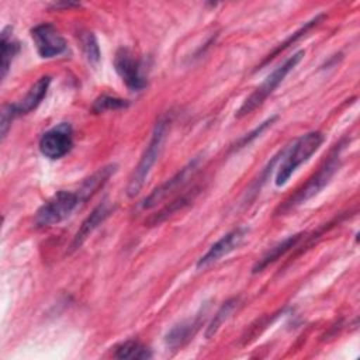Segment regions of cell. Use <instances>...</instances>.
Listing matches in <instances>:
<instances>
[{"instance_id": "1", "label": "cell", "mask_w": 360, "mask_h": 360, "mask_svg": "<svg viewBox=\"0 0 360 360\" xmlns=\"http://www.w3.org/2000/svg\"><path fill=\"white\" fill-rule=\"evenodd\" d=\"M325 135L321 131H311L305 135H301L291 146L285 148L283 152V162L278 166L276 174V186H284L292 173L305 163L323 143Z\"/></svg>"}, {"instance_id": "2", "label": "cell", "mask_w": 360, "mask_h": 360, "mask_svg": "<svg viewBox=\"0 0 360 360\" xmlns=\"http://www.w3.org/2000/svg\"><path fill=\"white\" fill-rule=\"evenodd\" d=\"M166 132H167V120L160 118L155 124L150 141H149L146 149L143 150V153L139 159V163L136 165V167L134 169V172L129 177V181H128V186H127L128 197L132 198V197L138 195L141 188L143 187L153 165L156 163V160H158V158L162 152L163 142H165V138H166Z\"/></svg>"}, {"instance_id": "3", "label": "cell", "mask_w": 360, "mask_h": 360, "mask_svg": "<svg viewBox=\"0 0 360 360\" xmlns=\"http://www.w3.org/2000/svg\"><path fill=\"white\" fill-rule=\"evenodd\" d=\"M304 51H298L295 52L292 56H290L288 59H285L278 68H276L263 82L260 86H257L255 89V91L246 97V100L242 103V105L239 107V110L236 111V117L242 118L248 114H250L252 111H255L259 105L263 104V101L277 89V86L284 80V77L300 63V60L304 58Z\"/></svg>"}, {"instance_id": "4", "label": "cell", "mask_w": 360, "mask_h": 360, "mask_svg": "<svg viewBox=\"0 0 360 360\" xmlns=\"http://www.w3.org/2000/svg\"><path fill=\"white\" fill-rule=\"evenodd\" d=\"M339 166H340V148H336L330 153L328 160L319 167V170L302 186V188H300L291 198H288L283 205L278 207L277 214L281 215V212L284 214L304 204L305 201L311 200L314 195H316L329 183V180L336 173Z\"/></svg>"}, {"instance_id": "5", "label": "cell", "mask_w": 360, "mask_h": 360, "mask_svg": "<svg viewBox=\"0 0 360 360\" xmlns=\"http://www.w3.org/2000/svg\"><path fill=\"white\" fill-rule=\"evenodd\" d=\"M82 202L77 191L60 190L45 201L35 212L37 226H52L66 219Z\"/></svg>"}, {"instance_id": "6", "label": "cell", "mask_w": 360, "mask_h": 360, "mask_svg": "<svg viewBox=\"0 0 360 360\" xmlns=\"http://www.w3.org/2000/svg\"><path fill=\"white\" fill-rule=\"evenodd\" d=\"M114 68L125 86L132 91H141L146 87L148 79L143 73V60L138 59L128 48H120L114 58Z\"/></svg>"}, {"instance_id": "7", "label": "cell", "mask_w": 360, "mask_h": 360, "mask_svg": "<svg viewBox=\"0 0 360 360\" xmlns=\"http://www.w3.org/2000/svg\"><path fill=\"white\" fill-rule=\"evenodd\" d=\"M73 146V132L68 122H62L42 134L38 142L39 152L48 159H60L70 152Z\"/></svg>"}, {"instance_id": "8", "label": "cell", "mask_w": 360, "mask_h": 360, "mask_svg": "<svg viewBox=\"0 0 360 360\" xmlns=\"http://www.w3.org/2000/svg\"><path fill=\"white\" fill-rule=\"evenodd\" d=\"M31 37L38 55L45 59L59 56L68 48L65 38L60 35L56 27L49 22H42L35 25L31 30Z\"/></svg>"}, {"instance_id": "9", "label": "cell", "mask_w": 360, "mask_h": 360, "mask_svg": "<svg viewBox=\"0 0 360 360\" xmlns=\"http://www.w3.org/2000/svg\"><path fill=\"white\" fill-rule=\"evenodd\" d=\"M249 229L246 226H238L232 231H229L228 233H225L224 236H221L214 245L210 246V249L198 259L195 267L198 270L201 269H207L211 264L217 263L218 260H221L224 256L229 255L231 252H233L235 249H238L240 246V243L243 242V239L246 238Z\"/></svg>"}, {"instance_id": "10", "label": "cell", "mask_w": 360, "mask_h": 360, "mask_svg": "<svg viewBox=\"0 0 360 360\" xmlns=\"http://www.w3.org/2000/svg\"><path fill=\"white\" fill-rule=\"evenodd\" d=\"M197 163H198V159L191 160L188 165H186L183 169H180L173 177L167 179L165 183H162L159 187H156V188L142 201V208H145V210L153 208V207L158 205L162 200H165L169 194H172V193L176 191L179 187H181V186L193 176V173L197 170Z\"/></svg>"}, {"instance_id": "11", "label": "cell", "mask_w": 360, "mask_h": 360, "mask_svg": "<svg viewBox=\"0 0 360 360\" xmlns=\"http://www.w3.org/2000/svg\"><path fill=\"white\" fill-rule=\"evenodd\" d=\"M111 211H112V208L108 204V201H103L101 204H98L90 212V215L82 222L79 231L76 232V235H75V238H73V240L69 246V253L77 250L86 242V239L94 232V229H97V226L101 225L110 217Z\"/></svg>"}, {"instance_id": "12", "label": "cell", "mask_w": 360, "mask_h": 360, "mask_svg": "<svg viewBox=\"0 0 360 360\" xmlns=\"http://www.w3.org/2000/svg\"><path fill=\"white\" fill-rule=\"evenodd\" d=\"M51 84V77L49 76H42L39 77L32 86L31 89L27 91V94L24 96L22 100H20L18 103L13 104V110L15 112V115H24L31 112L32 110H35L41 101L45 98L48 89Z\"/></svg>"}, {"instance_id": "13", "label": "cell", "mask_w": 360, "mask_h": 360, "mask_svg": "<svg viewBox=\"0 0 360 360\" xmlns=\"http://www.w3.org/2000/svg\"><path fill=\"white\" fill-rule=\"evenodd\" d=\"M304 236V232H300V233H295V235H290L287 236L285 239H283L281 242L276 243L273 248H270L253 266L252 269V273H259V271H263L267 266H270L271 263L277 262L281 256H284L288 250H291L300 240L301 238Z\"/></svg>"}, {"instance_id": "14", "label": "cell", "mask_w": 360, "mask_h": 360, "mask_svg": "<svg viewBox=\"0 0 360 360\" xmlns=\"http://www.w3.org/2000/svg\"><path fill=\"white\" fill-rule=\"evenodd\" d=\"M114 172H115V165H108V166L100 167L90 177H87L82 183V186L76 190L79 193L82 202H86L89 198H91L108 181V179Z\"/></svg>"}, {"instance_id": "15", "label": "cell", "mask_w": 360, "mask_h": 360, "mask_svg": "<svg viewBox=\"0 0 360 360\" xmlns=\"http://www.w3.org/2000/svg\"><path fill=\"white\" fill-rule=\"evenodd\" d=\"M200 322H201V314H198L194 319L184 321L174 325L166 335V345L173 349L184 345L194 335Z\"/></svg>"}, {"instance_id": "16", "label": "cell", "mask_w": 360, "mask_h": 360, "mask_svg": "<svg viewBox=\"0 0 360 360\" xmlns=\"http://www.w3.org/2000/svg\"><path fill=\"white\" fill-rule=\"evenodd\" d=\"M11 31H13V28L10 25L3 28V31H1V39H0V46H1V65H0L1 80L7 76V72L11 66V62L20 51V44L13 39Z\"/></svg>"}, {"instance_id": "17", "label": "cell", "mask_w": 360, "mask_h": 360, "mask_svg": "<svg viewBox=\"0 0 360 360\" xmlns=\"http://www.w3.org/2000/svg\"><path fill=\"white\" fill-rule=\"evenodd\" d=\"M325 18V14H318V15H315L312 20H309V21H307L298 31H295L294 34H291L284 42H281L278 46H276V49L271 52V53H269L266 58H264V60L257 66V69H262L264 65H267L270 60H273L277 55H280L283 51H285L290 45H292V44H295L301 37H304L311 28H314L315 25H318L322 20Z\"/></svg>"}, {"instance_id": "18", "label": "cell", "mask_w": 360, "mask_h": 360, "mask_svg": "<svg viewBox=\"0 0 360 360\" xmlns=\"http://www.w3.org/2000/svg\"><path fill=\"white\" fill-rule=\"evenodd\" d=\"M238 302H239V298L233 297V298L226 300V301L221 305V308L217 311V314L214 315V318L211 319V322H210L208 326H207V330H205V338H207V339L212 338V336L218 332V329L221 328V325L228 319V316L232 314V311L238 307Z\"/></svg>"}, {"instance_id": "19", "label": "cell", "mask_w": 360, "mask_h": 360, "mask_svg": "<svg viewBox=\"0 0 360 360\" xmlns=\"http://www.w3.org/2000/svg\"><path fill=\"white\" fill-rule=\"evenodd\" d=\"M117 359H149L152 357L150 350L136 340H127L115 349Z\"/></svg>"}, {"instance_id": "20", "label": "cell", "mask_w": 360, "mask_h": 360, "mask_svg": "<svg viewBox=\"0 0 360 360\" xmlns=\"http://www.w3.org/2000/svg\"><path fill=\"white\" fill-rule=\"evenodd\" d=\"M194 195H195V190L180 195V197L176 198L174 201L169 202V205H166V207H165L162 211H159L156 215H153L148 222H149L150 225H158V224H160L162 221H165L166 218H169L172 214H174L176 211H179V210H181L183 207H186L187 204H190V202L193 201Z\"/></svg>"}, {"instance_id": "21", "label": "cell", "mask_w": 360, "mask_h": 360, "mask_svg": "<svg viewBox=\"0 0 360 360\" xmlns=\"http://www.w3.org/2000/svg\"><path fill=\"white\" fill-rule=\"evenodd\" d=\"M80 44H82V49H83L87 60L90 63L96 65L100 60V48H98V42H97L94 34L90 31L80 32Z\"/></svg>"}, {"instance_id": "22", "label": "cell", "mask_w": 360, "mask_h": 360, "mask_svg": "<svg viewBox=\"0 0 360 360\" xmlns=\"http://www.w3.org/2000/svg\"><path fill=\"white\" fill-rule=\"evenodd\" d=\"M127 105H128L127 100H122V98H118V97H111V96H101L94 101L93 111L94 112H103V111H108V110L125 108Z\"/></svg>"}, {"instance_id": "23", "label": "cell", "mask_w": 360, "mask_h": 360, "mask_svg": "<svg viewBox=\"0 0 360 360\" xmlns=\"http://www.w3.org/2000/svg\"><path fill=\"white\" fill-rule=\"evenodd\" d=\"M276 118H277V115H273L271 118H269V120H266L264 122H262L259 127H256L252 132H249V134H246L243 138H240V141L238 142V146H235V149H239V148H243V146H246V145H249L255 138H257L267 127H270L274 121H276Z\"/></svg>"}, {"instance_id": "24", "label": "cell", "mask_w": 360, "mask_h": 360, "mask_svg": "<svg viewBox=\"0 0 360 360\" xmlns=\"http://www.w3.org/2000/svg\"><path fill=\"white\" fill-rule=\"evenodd\" d=\"M15 117H17V115H15V112H14V110H13V104H6V105L3 107V110H1V125H0V127H1V139L6 138L7 131H8L11 122H13V120H14Z\"/></svg>"}]
</instances>
